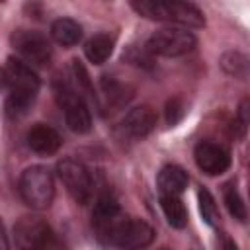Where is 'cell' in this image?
I'll return each instance as SVG.
<instances>
[{
    "mask_svg": "<svg viewBox=\"0 0 250 250\" xmlns=\"http://www.w3.org/2000/svg\"><path fill=\"white\" fill-rule=\"evenodd\" d=\"M156 109L152 105H139L125 113L121 119V131L131 139H143L156 127Z\"/></svg>",
    "mask_w": 250,
    "mask_h": 250,
    "instance_id": "cell-11",
    "label": "cell"
},
{
    "mask_svg": "<svg viewBox=\"0 0 250 250\" xmlns=\"http://www.w3.org/2000/svg\"><path fill=\"white\" fill-rule=\"evenodd\" d=\"M51 35L59 45L70 47L82 39V27L78 21H74L70 18H59L51 25Z\"/></svg>",
    "mask_w": 250,
    "mask_h": 250,
    "instance_id": "cell-15",
    "label": "cell"
},
{
    "mask_svg": "<svg viewBox=\"0 0 250 250\" xmlns=\"http://www.w3.org/2000/svg\"><path fill=\"white\" fill-rule=\"evenodd\" d=\"M57 174L76 203L84 205L92 199V193H94L92 176L82 162H78L74 158H62L57 164Z\"/></svg>",
    "mask_w": 250,
    "mask_h": 250,
    "instance_id": "cell-6",
    "label": "cell"
},
{
    "mask_svg": "<svg viewBox=\"0 0 250 250\" xmlns=\"http://www.w3.org/2000/svg\"><path fill=\"white\" fill-rule=\"evenodd\" d=\"M160 250H168V248H160Z\"/></svg>",
    "mask_w": 250,
    "mask_h": 250,
    "instance_id": "cell-26",
    "label": "cell"
},
{
    "mask_svg": "<svg viewBox=\"0 0 250 250\" xmlns=\"http://www.w3.org/2000/svg\"><path fill=\"white\" fill-rule=\"evenodd\" d=\"M12 47L25 59V62L35 64V66H45L49 64L53 57V47L45 35L39 31L31 29H16L10 37Z\"/></svg>",
    "mask_w": 250,
    "mask_h": 250,
    "instance_id": "cell-8",
    "label": "cell"
},
{
    "mask_svg": "<svg viewBox=\"0 0 250 250\" xmlns=\"http://www.w3.org/2000/svg\"><path fill=\"white\" fill-rule=\"evenodd\" d=\"M160 205L164 211L166 221L174 227V229H184L188 223V211L182 203V199L178 195H162L160 197Z\"/></svg>",
    "mask_w": 250,
    "mask_h": 250,
    "instance_id": "cell-19",
    "label": "cell"
},
{
    "mask_svg": "<svg viewBox=\"0 0 250 250\" xmlns=\"http://www.w3.org/2000/svg\"><path fill=\"white\" fill-rule=\"evenodd\" d=\"M119 217V203L111 193H104L98 197L96 205H94V223L96 229L105 227L107 223L115 221Z\"/></svg>",
    "mask_w": 250,
    "mask_h": 250,
    "instance_id": "cell-18",
    "label": "cell"
},
{
    "mask_svg": "<svg viewBox=\"0 0 250 250\" xmlns=\"http://www.w3.org/2000/svg\"><path fill=\"white\" fill-rule=\"evenodd\" d=\"M100 236L121 250H141L154 240V230L143 219H115L98 229Z\"/></svg>",
    "mask_w": 250,
    "mask_h": 250,
    "instance_id": "cell-3",
    "label": "cell"
},
{
    "mask_svg": "<svg viewBox=\"0 0 250 250\" xmlns=\"http://www.w3.org/2000/svg\"><path fill=\"white\" fill-rule=\"evenodd\" d=\"M14 240L20 250H45L53 240V230L39 217H21L14 225Z\"/></svg>",
    "mask_w": 250,
    "mask_h": 250,
    "instance_id": "cell-9",
    "label": "cell"
},
{
    "mask_svg": "<svg viewBox=\"0 0 250 250\" xmlns=\"http://www.w3.org/2000/svg\"><path fill=\"white\" fill-rule=\"evenodd\" d=\"M20 195L25 205L31 209H47L55 197V180L49 168L45 166H29L23 170L20 178Z\"/></svg>",
    "mask_w": 250,
    "mask_h": 250,
    "instance_id": "cell-4",
    "label": "cell"
},
{
    "mask_svg": "<svg viewBox=\"0 0 250 250\" xmlns=\"http://www.w3.org/2000/svg\"><path fill=\"white\" fill-rule=\"evenodd\" d=\"M182 117H184V104H182L178 98L170 100V102L166 104V119H168V123L174 125V123H178Z\"/></svg>",
    "mask_w": 250,
    "mask_h": 250,
    "instance_id": "cell-23",
    "label": "cell"
},
{
    "mask_svg": "<svg viewBox=\"0 0 250 250\" xmlns=\"http://www.w3.org/2000/svg\"><path fill=\"white\" fill-rule=\"evenodd\" d=\"M100 90L109 107H121L133 98V88L115 80L113 76H104L100 80Z\"/></svg>",
    "mask_w": 250,
    "mask_h": 250,
    "instance_id": "cell-14",
    "label": "cell"
},
{
    "mask_svg": "<svg viewBox=\"0 0 250 250\" xmlns=\"http://www.w3.org/2000/svg\"><path fill=\"white\" fill-rule=\"evenodd\" d=\"M4 86L8 90L6 109L10 115H21L29 109L33 104L37 90H39V76L33 72V68L14 57H8L4 62Z\"/></svg>",
    "mask_w": 250,
    "mask_h": 250,
    "instance_id": "cell-1",
    "label": "cell"
},
{
    "mask_svg": "<svg viewBox=\"0 0 250 250\" xmlns=\"http://www.w3.org/2000/svg\"><path fill=\"white\" fill-rule=\"evenodd\" d=\"M25 141H27V146L37 154H55L62 145L61 135L45 123H35L27 131Z\"/></svg>",
    "mask_w": 250,
    "mask_h": 250,
    "instance_id": "cell-12",
    "label": "cell"
},
{
    "mask_svg": "<svg viewBox=\"0 0 250 250\" xmlns=\"http://www.w3.org/2000/svg\"><path fill=\"white\" fill-rule=\"evenodd\" d=\"M197 199H199V213H201L203 221L211 227H217L221 223V213H219V207H217L215 197L211 195V191L201 188L199 193H197Z\"/></svg>",
    "mask_w": 250,
    "mask_h": 250,
    "instance_id": "cell-20",
    "label": "cell"
},
{
    "mask_svg": "<svg viewBox=\"0 0 250 250\" xmlns=\"http://www.w3.org/2000/svg\"><path fill=\"white\" fill-rule=\"evenodd\" d=\"M55 92H57V100L62 107L64 121L68 125V129L78 135L88 133L92 129V117H90V109H88L86 102L82 100L80 92H74L64 82H59Z\"/></svg>",
    "mask_w": 250,
    "mask_h": 250,
    "instance_id": "cell-7",
    "label": "cell"
},
{
    "mask_svg": "<svg viewBox=\"0 0 250 250\" xmlns=\"http://www.w3.org/2000/svg\"><path fill=\"white\" fill-rule=\"evenodd\" d=\"M195 164L199 166V170H203L209 176H217L223 174L229 166H230V154L223 145L217 143H209V141H201L197 143L195 150Z\"/></svg>",
    "mask_w": 250,
    "mask_h": 250,
    "instance_id": "cell-10",
    "label": "cell"
},
{
    "mask_svg": "<svg viewBox=\"0 0 250 250\" xmlns=\"http://www.w3.org/2000/svg\"><path fill=\"white\" fill-rule=\"evenodd\" d=\"M215 250H238V248L232 238H229L227 234H219L215 240Z\"/></svg>",
    "mask_w": 250,
    "mask_h": 250,
    "instance_id": "cell-24",
    "label": "cell"
},
{
    "mask_svg": "<svg viewBox=\"0 0 250 250\" xmlns=\"http://www.w3.org/2000/svg\"><path fill=\"white\" fill-rule=\"evenodd\" d=\"M0 238H2V250H10V248H8V236H6V232H4V230H2Z\"/></svg>",
    "mask_w": 250,
    "mask_h": 250,
    "instance_id": "cell-25",
    "label": "cell"
},
{
    "mask_svg": "<svg viewBox=\"0 0 250 250\" xmlns=\"http://www.w3.org/2000/svg\"><path fill=\"white\" fill-rule=\"evenodd\" d=\"M133 10L148 20L170 21L184 27H203L205 18L201 10L189 2L180 0H135L131 2Z\"/></svg>",
    "mask_w": 250,
    "mask_h": 250,
    "instance_id": "cell-2",
    "label": "cell"
},
{
    "mask_svg": "<svg viewBox=\"0 0 250 250\" xmlns=\"http://www.w3.org/2000/svg\"><path fill=\"white\" fill-rule=\"evenodd\" d=\"M156 186L162 195H180L188 188V174L176 164L164 166L156 176Z\"/></svg>",
    "mask_w": 250,
    "mask_h": 250,
    "instance_id": "cell-13",
    "label": "cell"
},
{
    "mask_svg": "<svg viewBox=\"0 0 250 250\" xmlns=\"http://www.w3.org/2000/svg\"><path fill=\"white\" fill-rule=\"evenodd\" d=\"M223 195H225V203H227V209H229V213L236 219V221H246V205L242 203V199H240V193H238V189H236V186L230 182V184H227L225 186V189H223Z\"/></svg>",
    "mask_w": 250,
    "mask_h": 250,
    "instance_id": "cell-22",
    "label": "cell"
},
{
    "mask_svg": "<svg viewBox=\"0 0 250 250\" xmlns=\"http://www.w3.org/2000/svg\"><path fill=\"white\" fill-rule=\"evenodd\" d=\"M221 68L238 80H250V59L240 51H227L221 57Z\"/></svg>",
    "mask_w": 250,
    "mask_h": 250,
    "instance_id": "cell-17",
    "label": "cell"
},
{
    "mask_svg": "<svg viewBox=\"0 0 250 250\" xmlns=\"http://www.w3.org/2000/svg\"><path fill=\"white\" fill-rule=\"evenodd\" d=\"M195 45H197V39L191 31L176 29V27L158 29L146 41L148 53L160 55V57H182V55L193 51Z\"/></svg>",
    "mask_w": 250,
    "mask_h": 250,
    "instance_id": "cell-5",
    "label": "cell"
},
{
    "mask_svg": "<svg viewBox=\"0 0 250 250\" xmlns=\"http://www.w3.org/2000/svg\"><path fill=\"white\" fill-rule=\"evenodd\" d=\"M250 127V96L242 98L236 107V117L230 123V133L234 139H242Z\"/></svg>",
    "mask_w": 250,
    "mask_h": 250,
    "instance_id": "cell-21",
    "label": "cell"
},
{
    "mask_svg": "<svg viewBox=\"0 0 250 250\" xmlns=\"http://www.w3.org/2000/svg\"><path fill=\"white\" fill-rule=\"evenodd\" d=\"M113 43L115 41H113V37L109 33H96L94 37H90L86 41L84 53H86V57H88L90 62L104 64L109 59L111 51H113Z\"/></svg>",
    "mask_w": 250,
    "mask_h": 250,
    "instance_id": "cell-16",
    "label": "cell"
}]
</instances>
